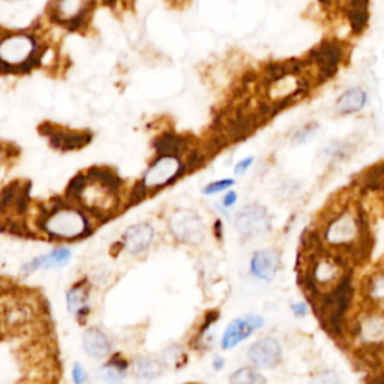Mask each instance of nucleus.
I'll return each mask as SVG.
<instances>
[{"instance_id":"obj_12","label":"nucleus","mask_w":384,"mask_h":384,"mask_svg":"<svg viewBox=\"0 0 384 384\" xmlns=\"http://www.w3.org/2000/svg\"><path fill=\"white\" fill-rule=\"evenodd\" d=\"M54 11H51V17L57 23H61L65 28L77 30L84 24L86 15L89 14L88 8L89 3L84 2H75V0H70V2H59L54 3Z\"/></svg>"},{"instance_id":"obj_32","label":"nucleus","mask_w":384,"mask_h":384,"mask_svg":"<svg viewBox=\"0 0 384 384\" xmlns=\"http://www.w3.org/2000/svg\"><path fill=\"white\" fill-rule=\"evenodd\" d=\"M146 185L143 183V181L140 183H137L135 188H134V191H132V195H131V204L134 206L135 203H139L141 201L144 197H146Z\"/></svg>"},{"instance_id":"obj_2","label":"nucleus","mask_w":384,"mask_h":384,"mask_svg":"<svg viewBox=\"0 0 384 384\" xmlns=\"http://www.w3.org/2000/svg\"><path fill=\"white\" fill-rule=\"evenodd\" d=\"M354 288L350 276H347L332 292L319 297V303L315 306V310H317V315L320 317L323 326L327 329L330 335H343L345 315L350 306H352Z\"/></svg>"},{"instance_id":"obj_30","label":"nucleus","mask_w":384,"mask_h":384,"mask_svg":"<svg viewBox=\"0 0 384 384\" xmlns=\"http://www.w3.org/2000/svg\"><path fill=\"white\" fill-rule=\"evenodd\" d=\"M233 185H234V181H232V179H223V181H216V182L209 183L206 188H204V194L212 195V194H216V192H221V191H225Z\"/></svg>"},{"instance_id":"obj_11","label":"nucleus","mask_w":384,"mask_h":384,"mask_svg":"<svg viewBox=\"0 0 384 384\" xmlns=\"http://www.w3.org/2000/svg\"><path fill=\"white\" fill-rule=\"evenodd\" d=\"M283 357V348L273 338H263L248 350V359L257 368H275Z\"/></svg>"},{"instance_id":"obj_13","label":"nucleus","mask_w":384,"mask_h":384,"mask_svg":"<svg viewBox=\"0 0 384 384\" xmlns=\"http://www.w3.org/2000/svg\"><path fill=\"white\" fill-rule=\"evenodd\" d=\"M44 128H47V135L50 139L51 146L61 150H74V149H80L83 146H88L92 140V134L90 132H83V131H65V130H59L57 126H53L50 123H44L42 125Z\"/></svg>"},{"instance_id":"obj_34","label":"nucleus","mask_w":384,"mask_h":384,"mask_svg":"<svg viewBox=\"0 0 384 384\" xmlns=\"http://www.w3.org/2000/svg\"><path fill=\"white\" fill-rule=\"evenodd\" d=\"M252 162H254V158H252V156H248V158L242 159V161L239 162V164L236 165L234 173H236V174H245L246 172H248V168L252 165Z\"/></svg>"},{"instance_id":"obj_29","label":"nucleus","mask_w":384,"mask_h":384,"mask_svg":"<svg viewBox=\"0 0 384 384\" xmlns=\"http://www.w3.org/2000/svg\"><path fill=\"white\" fill-rule=\"evenodd\" d=\"M310 384H343V383H341V378L336 372L327 371V372H321L319 375H315Z\"/></svg>"},{"instance_id":"obj_19","label":"nucleus","mask_w":384,"mask_h":384,"mask_svg":"<svg viewBox=\"0 0 384 384\" xmlns=\"http://www.w3.org/2000/svg\"><path fill=\"white\" fill-rule=\"evenodd\" d=\"M83 347L86 353L95 359H102L110 353V341L104 332L99 329H89L83 336Z\"/></svg>"},{"instance_id":"obj_21","label":"nucleus","mask_w":384,"mask_h":384,"mask_svg":"<svg viewBox=\"0 0 384 384\" xmlns=\"http://www.w3.org/2000/svg\"><path fill=\"white\" fill-rule=\"evenodd\" d=\"M86 176H88L89 181L99 183L101 186L107 188V190L112 191V192H117V190L122 185L121 177H119L112 168L92 167L89 172L86 173Z\"/></svg>"},{"instance_id":"obj_8","label":"nucleus","mask_w":384,"mask_h":384,"mask_svg":"<svg viewBox=\"0 0 384 384\" xmlns=\"http://www.w3.org/2000/svg\"><path fill=\"white\" fill-rule=\"evenodd\" d=\"M270 223L272 221L267 209L259 206V204L243 208L241 212H237L234 218L237 232L245 237H254L269 232Z\"/></svg>"},{"instance_id":"obj_23","label":"nucleus","mask_w":384,"mask_h":384,"mask_svg":"<svg viewBox=\"0 0 384 384\" xmlns=\"http://www.w3.org/2000/svg\"><path fill=\"white\" fill-rule=\"evenodd\" d=\"M164 371V366L152 357H140L134 363V374L141 380H155Z\"/></svg>"},{"instance_id":"obj_37","label":"nucleus","mask_w":384,"mask_h":384,"mask_svg":"<svg viewBox=\"0 0 384 384\" xmlns=\"http://www.w3.org/2000/svg\"><path fill=\"white\" fill-rule=\"evenodd\" d=\"M213 366H215L216 371L223 370V366H224V359H223V357H215V361H213Z\"/></svg>"},{"instance_id":"obj_33","label":"nucleus","mask_w":384,"mask_h":384,"mask_svg":"<svg viewBox=\"0 0 384 384\" xmlns=\"http://www.w3.org/2000/svg\"><path fill=\"white\" fill-rule=\"evenodd\" d=\"M315 125H310V126H306V128H303L302 131H299L297 134H296V137H294V141L296 143H303L306 139H308V137H311L312 134H314V130H315Z\"/></svg>"},{"instance_id":"obj_27","label":"nucleus","mask_w":384,"mask_h":384,"mask_svg":"<svg viewBox=\"0 0 384 384\" xmlns=\"http://www.w3.org/2000/svg\"><path fill=\"white\" fill-rule=\"evenodd\" d=\"M230 384H266L263 375L252 368H241L232 374Z\"/></svg>"},{"instance_id":"obj_4","label":"nucleus","mask_w":384,"mask_h":384,"mask_svg":"<svg viewBox=\"0 0 384 384\" xmlns=\"http://www.w3.org/2000/svg\"><path fill=\"white\" fill-rule=\"evenodd\" d=\"M353 336L366 352H380L384 348V310L372 308L363 311L354 320Z\"/></svg>"},{"instance_id":"obj_16","label":"nucleus","mask_w":384,"mask_h":384,"mask_svg":"<svg viewBox=\"0 0 384 384\" xmlns=\"http://www.w3.org/2000/svg\"><path fill=\"white\" fill-rule=\"evenodd\" d=\"M362 294L372 308L384 306V266L377 267L362 283Z\"/></svg>"},{"instance_id":"obj_25","label":"nucleus","mask_w":384,"mask_h":384,"mask_svg":"<svg viewBox=\"0 0 384 384\" xmlns=\"http://www.w3.org/2000/svg\"><path fill=\"white\" fill-rule=\"evenodd\" d=\"M88 301V292L84 290V287L75 285L70 293H68L66 302H68V310L70 312H75L79 314L80 317L83 315H88L89 312V306L86 305Z\"/></svg>"},{"instance_id":"obj_31","label":"nucleus","mask_w":384,"mask_h":384,"mask_svg":"<svg viewBox=\"0 0 384 384\" xmlns=\"http://www.w3.org/2000/svg\"><path fill=\"white\" fill-rule=\"evenodd\" d=\"M72 381H74V384H86L88 383V374L83 370V366L80 363L74 365Z\"/></svg>"},{"instance_id":"obj_15","label":"nucleus","mask_w":384,"mask_h":384,"mask_svg":"<svg viewBox=\"0 0 384 384\" xmlns=\"http://www.w3.org/2000/svg\"><path fill=\"white\" fill-rule=\"evenodd\" d=\"M279 269V255L272 250L257 251L251 259V273L261 281H272Z\"/></svg>"},{"instance_id":"obj_36","label":"nucleus","mask_w":384,"mask_h":384,"mask_svg":"<svg viewBox=\"0 0 384 384\" xmlns=\"http://www.w3.org/2000/svg\"><path fill=\"white\" fill-rule=\"evenodd\" d=\"M236 201H237V194L234 191H228L223 200V204L224 208H232Z\"/></svg>"},{"instance_id":"obj_3","label":"nucleus","mask_w":384,"mask_h":384,"mask_svg":"<svg viewBox=\"0 0 384 384\" xmlns=\"http://www.w3.org/2000/svg\"><path fill=\"white\" fill-rule=\"evenodd\" d=\"M42 228L54 237L77 239L88 230V221L83 213L68 206H56L42 215Z\"/></svg>"},{"instance_id":"obj_18","label":"nucleus","mask_w":384,"mask_h":384,"mask_svg":"<svg viewBox=\"0 0 384 384\" xmlns=\"http://www.w3.org/2000/svg\"><path fill=\"white\" fill-rule=\"evenodd\" d=\"M71 259V251L68 248H59L54 250L53 252H50L47 255H41V257H37L30 260L29 263H26L24 266L21 267V273L23 275H30V273L37 272L38 269H50V267H56V266H62V264L68 263Z\"/></svg>"},{"instance_id":"obj_1","label":"nucleus","mask_w":384,"mask_h":384,"mask_svg":"<svg viewBox=\"0 0 384 384\" xmlns=\"http://www.w3.org/2000/svg\"><path fill=\"white\" fill-rule=\"evenodd\" d=\"M323 242L330 248L350 251L354 255L366 252V221L362 212L354 206H347L332 216L324 227Z\"/></svg>"},{"instance_id":"obj_35","label":"nucleus","mask_w":384,"mask_h":384,"mask_svg":"<svg viewBox=\"0 0 384 384\" xmlns=\"http://www.w3.org/2000/svg\"><path fill=\"white\" fill-rule=\"evenodd\" d=\"M292 310L296 317H305V315L308 314V305H306L305 302H297L292 306Z\"/></svg>"},{"instance_id":"obj_10","label":"nucleus","mask_w":384,"mask_h":384,"mask_svg":"<svg viewBox=\"0 0 384 384\" xmlns=\"http://www.w3.org/2000/svg\"><path fill=\"white\" fill-rule=\"evenodd\" d=\"M263 319L260 315H246L242 319H236L228 324L225 329L221 345L224 350H232L239 343H242L246 338H250L255 330L263 326Z\"/></svg>"},{"instance_id":"obj_7","label":"nucleus","mask_w":384,"mask_h":384,"mask_svg":"<svg viewBox=\"0 0 384 384\" xmlns=\"http://www.w3.org/2000/svg\"><path fill=\"white\" fill-rule=\"evenodd\" d=\"M311 62L319 66V74L323 80L334 77L338 71L339 63L344 59V48L335 39L323 41L311 53Z\"/></svg>"},{"instance_id":"obj_24","label":"nucleus","mask_w":384,"mask_h":384,"mask_svg":"<svg viewBox=\"0 0 384 384\" xmlns=\"http://www.w3.org/2000/svg\"><path fill=\"white\" fill-rule=\"evenodd\" d=\"M126 370H128L126 361H123L122 357L116 356L110 361L108 365H105L104 368L99 371V377L102 378V381H105L108 384H119L125 378Z\"/></svg>"},{"instance_id":"obj_20","label":"nucleus","mask_w":384,"mask_h":384,"mask_svg":"<svg viewBox=\"0 0 384 384\" xmlns=\"http://www.w3.org/2000/svg\"><path fill=\"white\" fill-rule=\"evenodd\" d=\"M188 146L183 137H179L174 134H164L155 141V149L159 156H176L182 153Z\"/></svg>"},{"instance_id":"obj_6","label":"nucleus","mask_w":384,"mask_h":384,"mask_svg":"<svg viewBox=\"0 0 384 384\" xmlns=\"http://www.w3.org/2000/svg\"><path fill=\"white\" fill-rule=\"evenodd\" d=\"M168 227L177 241L183 243L199 245L204 241V236H206V227H204L199 213L188 209L176 210L170 216Z\"/></svg>"},{"instance_id":"obj_9","label":"nucleus","mask_w":384,"mask_h":384,"mask_svg":"<svg viewBox=\"0 0 384 384\" xmlns=\"http://www.w3.org/2000/svg\"><path fill=\"white\" fill-rule=\"evenodd\" d=\"M182 164L176 156H159L153 164L149 167L143 177V183L146 185L148 190L152 188H161L172 182L181 174Z\"/></svg>"},{"instance_id":"obj_28","label":"nucleus","mask_w":384,"mask_h":384,"mask_svg":"<svg viewBox=\"0 0 384 384\" xmlns=\"http://www.w3.org/2000/svg\"><path fill=\"white\" fill-rule=\"evenodd\" d=\"M86 185H88V176L77 174L66 188V197L72 200H80Z\"/></svg>"},{"instance_id":"obj_38","label":"nucleus","mask_w":384,"mask_h":384,"mask_svg":"<svg viewBox=\"0 0 384 384\" xmlns=\"http://www.w3.org/2000/svg\"><path fill=\"white\" fill-rule=\"evenodd\" d=\"M218 233V237L221 239V233H223V224H221V221H216L215 223V234Z\"/></svg>"},{"instance_id":"obj_14","label":"nucleus","mask_w":384,"mask_h":384,"mask_svg":"<svg viewBox=\"0 0 384 384\" xmlns=\"http://www.w3.org/2000/svg\"><path fill=\"white\" fill-rule=\"evenodd\" d=\"M153 236H155V232H153L152 225L144 224V223L135 224L125 232L123 245L128 250V252L139 255L144 251H148V248L153 241Z\"/></svg>"},{"instance_id":"obj_26","label":"nucleus","mask_w":384,"mask_h":384,"mask_svg":"<svg viewBox=\"0 0 384 384\" xmlns=\"http://www.w3.org/2000/svg\"><path fill=\"white\" fill-rule=\"evenodd\" d=\"M362 185L366 190L372 191H383L384 192V161L380 164L371 167L368 172L363 173Z\"/></svg>"},{"instance_id":"obj_22","label":"nucleus","mask_w":384,"mask_h":384,"mask_svg":"<svg viewBox=\"0 0 384 384\" xmlns=\"http://www.w3.org/2000/svg\"><path fill=\"white\" fill-rule=\"evenodd\" d=\"M347 19L354 33H362L368 26V3L366 2H352L347 5Z\"/></svg>"},{"instance_id":"obj_17","label":"nucleus","mask_w":384,"mask_h":384,"mask_svg":"<svg viewBox=\"0 0 384 384\" xmlns=\"http://www.w3.org/2000/svg\"><path fill=\"white\" fill-rule=\"evenodd\" d=\"M368 95L362 88H350L341 95L335 104V112L341 116L359 113L366 105Z\"/></svg>"},{"instance_id":"obj_5","label":"nucleus","mask_w":384,"mask_h":384,"mask_svg":"<svg viewBox=\"0 0 384 384\" xmlns=\"http://www.w3.org/2000/svg\"><path fill=\"white\" fill-rule=\"evenodd\" d=\"M37 41L29 35L3 37L0 44V59H2V71L10 72L14 68L28 63L37 54Z\"/></svg>"}]
</instances>
